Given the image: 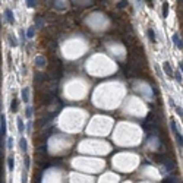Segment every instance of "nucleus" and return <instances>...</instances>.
<instances>
[{
  "instance_id": "f257e3e1",
  "label": "nucleus",
  "mask_w": 183,
  "mask_h": 183,
  "mask_svg": "<svg viewBox=\"0 0 183 183\" xmlns=\"http://www.w3.org/2000/svg\"><path fill=\"white\" fill-rule=\"evenodd\" d=\"M170 126H171V129H173V133H174V136H176V141H177L179 146H183V136L179 133V130H177V126H176L174 119H171V120H170Z\"/></svg>"
},
{
  "instance_id": "f03ea898",
  "label": "nucleus",
  "mask_w": 183,
  "mask_h": 183,
  "mask_svg": "<svg viewBox=\"0 0 183 183\" xmlns=\"http://www.w3.org/2000/svg\"><path fill=\"white\" fill-rule=\"evenodd\" d=\"M4 19H6V22H7V24H10V25H13V24H15L13 12H12L10 9H6V10H4Z\"/></svg>"
},
{
  "instance_id": "7ed1b4c3",
  "label": "nucleus",
  "mask_w": 183,
  "mask_h": 183,
  "mask_svg": "<svg viewBox=\"0 0 183 183\" xmlns=\"http://www.w3.org/2000/svg\"><path fill=\"white\" fill-rule=\"evenodd\" d=\"M34 62H35V66L37 68H44L45 65H47V60H45V57L44 56H37L35 59H34Z\"/></svg>"
},
{
  "instance_id": "20e7f679",
  "label": "nucleus",
  "mask_w": 183,
  "mask_h": 183,
  "mask_svg": "<svg viewBox=\"0 0 183 183\" xmlns=\"http://www.w3.org/2000/svg\"><path fill=\"white\" fill-rule=\"evenodd\" d=\"M6 133V117L1 114L0 116V138H3Z\"/></svg>"
},
{
  "instance_id": "39448f33",
  "label": "nucleus",
  "mask_w": 183,
  "mask_h": 183,
  "mask_svg": "<svg viewBox=\"0 0 183 183\" xmlns=\"http://www.w3.org/2000/svg\"><path fill=\"white\" fill-rule=\"evenodd\" d=\"M163 69H164V72H166V75H167L169 78H173V76H174V72H173V69H171V66H170L169 62H164V63H163Z\"/></svg>"
},
{
  "instance_id": "423d86ee",
  "label": "nucleus",
  "mask_w": 183,
  "mask_h": 183,
  "mask_svg": "<svg viewBox=\"0 0 183 183\" xmlns=\"http://www.w3.org/2000/svg\"><path fill=\"white\" fill-rule=\"evenodd\" d=\"M47 78H48V76H47L45 73H41V72H37L35 75H34V81H35V84H43Z\"/></svg>"
},
{
  "instance_id": "0eeeda50",
  "label": "nucleus",
  "mask_w": 183,
  "mask_h": 183,
  "mask_svg": "<svg viewBox=\"0 0 183 183\" xmlns=\"http://www.w3.org/2000/svg\"><path fill=\"white\" fill-rule=\"evenodd\" d=\"M173 43L176 44L177 48L183 50V43H182V40H180V35H179V34H173Z\"/></svg>"
},
{
  "instance_id": "6e6552de",
  "label": "nucleus",
  "mask_w": 183,
  "mask_h": 183,
  "mask_svg": "<svg viewBox=\"0 0 183 183\" xmlns=\"http://www.w3.org/2000/svg\"><path fill=\"white\" fill-rule=\"evenodd\" d=\"M16 128H18L19 133H24V130H25V125H24V120H22L21 117L16 119Z\"/></svg>"
},
{
  "instance_id": "1a4fd4ad",
  "label": "nucleus",
  "mask_w": 183,
  "mask_h": 183,
  "mask_svg": "<svg viewBox=\"0 0 183 183\" xmlns=\"http://www.w3.org/2000/svg\"><path fill=\"white\" fill-rule=\"evenodd\" d=\"M22 101L28 103L30 101V88H24L22 89Z\"/></svg>"
},
{
  "instance_id": "9d476101",
  "label": "nucleus",
  "mask_w": 183,
  "mask_h": 183,
  "mask_svg": "<svg viewBox=\"0 0 183 183\" xmlns=\"http://www.w3.org/2000/svg\"><path fill=\"white\" fill-rule=\"evenodd\" d=\"M146 34H148V37H149V41H151L152 44H155L157 38H155V32H154V30H152V28H148V30H146Z\"/></svg>"
},
{
  "instance_id": "9b49d317",
  "label": "nucleus",
  "mask_w": 183,
  "mask_h": 183,
  "mask_svg": "<svg viewBox=\"0 0 183 183\" xmlns=\"http://www.w3.org/2000/svg\"><path fill=\"white\" fill-rule=\"evenodd\" d=\"M35 27L37 28H43V27H44V19H43V16H37L35 18Z\"/></svg>"
},
{
  "instance_id": "f8f14e48",
  "label": "nucleus",
  "mask_w": 183,
  "mask_h": 183,
  "mask_svg": "<svg viewBox=\"0 0 183 183\" xmlns=\"http://www.w3.org/2000/svg\"><path fill=\"white\" fill-rule=\"evenodd\" d=\"M7 166H9V171H13V170H15V161H13V157H9V158H7Z\"/></svg>"
},
{
  "instance_id": "ddd939ff",
  "label": "nucleus",
  "mask_w": 183,
  "mask_h": 183,
  "mask_svg": "<svg viewBox=\"0 0 183 183\" xmlns=\"http://www.w3.org/2000/svg\"><path fill=\"white\" fill-rule=\"evenodd\" d=\"M10 110H12L13 113H16V111H18V98H13V100H12V104H10Z\"/></svg>"
},
{
  "instance_id": "4468645a",
  "label": "nucleus",
  "mask_w": 183,
  "mask_h": 183,
  "mask_svg": "<svg viewBox=\"0 0 183 183\" xmlns=\"http://www.w3.org/2000/svg\"><path fill=\"white\" fill-rule=\"evenodd\" d=\"M35 27H30L28 28V31H27V38H32V37L35 35V30H34Z\"/></svg>"
},
{
  "instance_id": "2eb2a0df",
  "label": "nucleus",
  "mask_w": 183,
  "mask_h": 183,
  "mask_svg": "<svg viewBox=\"0 0 183 183\" xmlns=\"http://www.w3.org/2000/svg\"><path fill=\"white\" fill-rule=\"evenodd\" d=\"M19 145H21V149H22L24 152H27V139H25V138H22V139L19 141Z\"/></svg>"
},
{
  "instance_id": "dca6fc26",
  "label": "nucleus",
  "mask_w": 183,
  "mask_h": 183,
  "mask_svg": "<svg viewBox=\"0 0 183 183\" xmlns=\"http://www.w3.org/2000/svg\"><path fill=\"white\" fill-rule=\"evenodd\" d=\"M169 16V4L164 3L163 4V18H167Z\"/></svg>"
},
{
  "instance_id": "f3484780",
  "label": "nucleus",
  "mask_w": 183,
  "mask_h": 183,
  "mask_svg": "<svg viewBox=\"0 0 183 183\" xmlns=\"http://www.w3.org/2000/svg\"><path fill=\"white\" fill-rule=\"evenodd\" d=\"M173 78H174V79H176V81H177L179 84H182V82H183L182 75H180V71H176V72H174V76H173Z\"/></svg>"
},
{
  "instance_id": "a211bd4d",
  "label": "nucleus",
  "mask_w": 183,
  "mask_h": 183,
  "mask_svg": "<svg viewBox=\"0 0 183 183\" xmlns=\"http://www.w3.org/2000/svg\"><path fill=\"white\" fill-rule=\"evenodd\" d=\"M32 113H34V109H32V107H30V106H28V107L25 109V116H27L28 119H31V116H32Z\"/></svg>"
},
{
  "instance_id": "6ab92c4d",
  "label": "nucleus",
  "mask_w": 183,
  "mask_h": 183,
  "mask_svg": "<svg viewBox=\"0 0 183 183\" xmlns=\"http://www.w3.org/2000/svg\"><path fill=\"white\" fill-rule=\"evenodd\" d=\"M125 7H128V1L126 0H120L117 3V9H125Z\"/></svg>"
},
{
  "instance_id": "aec40b11",
  "label": "nucleus",
  "mask_w": 183,
  "mask_h": 183,
  "mask_svg": "<svg viewBox=\"0 0 183 183\" xmlns=\"http://www.w3.org/2000/svg\"><path fill=\"white\" fill-rule=\"evenodd\" d=\"M9 43H10L12 47H16V45H18V43L15 41V37L12 35V34H9Z\"/></svg>"
},
{
  "instance_id": "412c9836",
  "label": "nucleus",
  "mask_w": 183,
  "mask_h": 183,
  "mask_svg": "<svg viewBox=\"0 0 183 183\" xmlns=\"http://www.w3.org/2000/svg\"><path fill=\"white\" fill-rule=\"evenodd\" d=\"M27 6H28V7H35L37 1L35 0H27Z\"/></svg>"
},
{
  "instance_id": "4be33fe9",
  "label": "nucleus",
  "mask_w": 183,
  "mask_h": 183,
  "mask_svg": "<svg viewBox=\"0 0 183 183\" xmlns=\"http://www.w3.org/2000/svg\"><path fill=\"white\" fill-rule=\"evenodd\" d=\"M163 182H173V183H176V182H179V180H177L176 177H171V176H169V177H166Z\"/></svg>"
},
{
  "instance_id": "5701e85b",
  "label": "nucleus",
  "mask_w": 183,
  "mask_h": 183,
  "mask_svg": "<svg viewBox=\"0 0 183 183\" xmlns=\"http://www.w3.org/2000/svg\"><path fill=\"white\" fill-rule=\"evenodd\" d=\"M7 148H9V149H12V148H13V139H12V138H9V139H7Z\"/></svg>"
},
{
  "instance_id": "b1692460",
  "label": "nucleus",
  "mask_w": 183,
  "mask_h": 183,
  "mask_svg": "<svg viewBox=\"0 0 183 183\" xmlns=\"http://www.w3.org/2000/svg\"><path fill=\"white\" fill-rule=\"evenodd\" d=\"M176 113H177V114H179V116L183 119V110H182V107H176Z\"/></svg>"
},
{
  "instance_id": "393cba45",
  "label": "nucleus",
  "mask_w": 183,
  "mask_h": 183,
  "mask_svg": "<svg viewBox=\"0 0 183 183\" xmlns=\"http://www.w3.org/2000/svg\"><path fill=\"white\" fill-rule=\"evenodd\" d=\"M25 169H30V157H25Z\"/></svg>"
},
{
  "instance_id": "a878e982",
  "label": "nucleus",
  "mask_w": 183,
  "mask_h": 183,
  "mask_svg": "<svg viewBox=\"0 0 183 183\" xmlns=\"http://www.w3.org/2000/svg\"><path fill=\"white\" fill-rule=\"evenodd\" d=\"M129 40H130V43H135V41H133V40H135V38H133V37H132V35L129 37ZM123 43H125V44H126V45H129V41H126V38H125V40H123Z\"/></svg>"
},
{
  "instance_id": "bb28decb",
  "label": "nucleus",
  "mask_w": 183,
  "mask_h": 183,
  "mask_svg": "<svg viewBox=\"0 0 183 183\" xmlns=\"http://www.w3.org/2000/svg\"><path fill=\"white\" fill-rule=\"evenodd\" d=\"M177 4H179L180 7H183V0H177Z\"/></svg>"
},
{
  "instance_id": "cd10ccee",
  "label": "nucleus",
  "mask_w": 183,
  "mask_h": 183,
  "mask_svg": "<svg viewBox=\"0 0 183 183\" xmlns=\"http://www.w3.org/2000/svg\"><path fill=\"white\" fill-rule=\"evenodd\" d=\"M146 1H148V4H149V6H151V7H152V6H154V3H152V0H146Z\"/></svg>"
},
{
  "instance_id": "c85d7f7f",
  "label": "nucleus",
  "mask_w": 183,
  "mask_h": 183,
  "mask_svg": "<svg viewBox=\"0 0 183 183\" xmlns=\"http://www.w3.org/2000/svg\"><path fill=\"white\" fill-rule=\"evenodd\" d=\"M141 3H142V0H138V4H139V6H141Z\"/></svg>"
}]
</instances>
